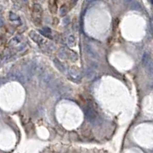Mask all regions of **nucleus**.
I'll use <instances>...</instances> for the list:
<instances>
[{"instance_id": "16", "label": "nucleus", "mask_w": 153, "mask_h": 153, "mask_svg": "<svg viewBox=\"0 0 153 153\" xmlns=\"http://www.w3.org/2000/svg\"><path fill=\"white\" fill-rule=\"evenodd\" d=\"M63 22H64V24H65V25H67V24H68V23L70 22V19H69V17H68L67 20L66 19V18H65V19H63Z\"/></svg>"}, {"instance_id": "7", "label": "nucleus", "mask_w": 153, "mask_h": 153, "mask_svg": "<svg viewBox=\"0 0 153 153\" xmlns=\"http://www.w3.org/2000/svg\"><path fill=\"white\" fill-rule=\"evenodd\" d=\"M12 77L14 78V79H15V80H19V81H20V82H22V83L25 82V77L23 75V74H22L19 71L13 72L12 74Z\"/></svg>"}, {"instance_id": "14", "label": "nucleus", "mask_w": 153, "mask_h": 153, "mask_svg": "<svg viewBox=\"0 0 153 153\" xmlns=\"http://www.w3.org/2000/svg\"><path fill=\"white\" fill-rule=\"evenodd\" d=\"M67 9H66L65 6H63L61 8V9H60V15L61 16H65L67 14Z\"/></svg>"}, {"instance_id": "9", "label": "nucleus", "mask_w": 153, "mask_h": 153, "mask_svg": "<svg viewBox=\"0 0 153 153\" xmlns=\"http://www.w3.org/2000/svg\"><path fill=\"white\" fill-rule=\"evenodd\" d=\"M54 65L55 67L60 70V71H61L62 73H65L66 71V67L58 59H54Z\"/></svg>"}, {"instance_id": "13", "label": "nucleus", "mask_w": 153, "mask_h": 153, "mask_svg": "<svg viewBox=\"0 0 153 153\" xmlns=\"http://www.w3.org/2000/svg\"><path fill=\"white\" fill-rule=\"evenodd\" d=\"M22 37L21 36H15V37H14L12 39V41H11V44H19V43H20L21 42H22Z\"/></svg>"}, {"instance_id": "5", "label": "nucleus", "mask_w": 153, "mask_h": 153, "mask_svg": "<svg viewBox=\"0 0 153 153\" xmlns=\"http://www.w3.org/2000/svg\"><path fill=\"white\" fill-rule=\"evenodd\" d=\"M142 65L146 67L151 68L152 61H151V57L149 53H147V52L144 53V54L142 55Z\"/></svg>"}, {"instance_id": "12", "label": "nucleus", "mask_w": 153, "mask_h": 153, "mask_svg": "<svg viewBox=\"0 0 153 153\" xmlns=\"http://www.w3.org/2000/svg\"><path fill=\"white\" fill-rule=\"evenodd\" d=\"M9 19H10V21H12V22H20V19H19V17L17 15H15V13H12V12H10V14H9Z\"/></svg>"}, {"instance_id": "17", "label": "nucleus", "mask_w": 153, "mask_h": 153, "mask_svg": "<svg viewBox=\"0 0 153 153\" xmlns=\"http://www.w3.org/2000/svg\"><path fill=\"white\" fill-rule=\"evenodd\" d=\"M91 1H93V0H87V2H91Z\"/></svg>"}, {"instance_id": "15", "label": "nucleus", "mask_w": 153, "mask_h": 153, "mask_svg": "<svg viewBox=\"0 0 153 153\" xmlns=\"http://www.w3.org/2000/svg\"><path fill=\"white\" fill-rule=\"evenodd\" d=\"M4 24H5V22H4L3 19L2 18H0V28H2L4 25Z\"/></svg>"}, {"instance_id": "3", "label": "nucleus", "mask_w": 153, "mask_h": 153, "mask_svg": "<svg viewBox=\"0 0 153 153\" xmlns=\"http://www.w3.org/2000/svg\"><path fill=\"white\" fill-rule=\"evenodd\" d=\"M67 75H68L69 78L71 80L74 81V82H78L81 79L80 72L77 69H76L74 67H70V68L68 69V70H67Z\"/></svg>"}, {"instance_id": "18", "label": "nucleus", "mask_w": 153, "mask_h": 153, "mask_svg": "<svg viewBox=\"0 0 153 153\" xmlns=\"http://www.w3.org/2000/svg\"><path fill=\"white\" fill-rule=\"evenodd\" d=\"M25 1H27V0H25Z\"/></svg>"}, {"instance_id": "6", "label": "nucleus", "mask_w": 153, "mask_h": 153, "mask_svg": "<svg viewBox=\"0 0 153 153\" xmlns=\"http://www.w3.org/2000/svg\"><path fill=\"white\" fill-rule=\"evenodd\" d=\"M85 48H86L85 50H86L87 54L90 58H98V54H97L96 51L90 45L87 44L86 47H85Z\"/></svg>"}, {"instance_id": "10", "label": "nucleus", "mask_w": 153, "mask_h": 153, "mask_svg": "<svg viewBox=\"0 0 153 153\" xmlns=\"http://www.w3.org/2000/svg\"><path fill=\"white\" fill-rule=\"evenodd\" d=\"M58 58H59L60 59H61V60L67 59V58L69 57L68 52L66 51L65 48H61V49L58 51Z\"/></svg>"}, {"instance_id": "11", "label": "nucleus", "mask_w": 153, "mask_h": 153, "mask_svg": "<svg viewBox=\"0 0 153 153\" xmlns=\"http://www.w3.org/2000/svg\"><path fill=\"white\" fill-rule=\"evenodd\" d=\"M76 43V38L74 35H70L67 38V45L70 47H73L75 46Z\"/></svg>"}, {"instance_id": "1", "label": "nucleus", "mask_w": 153, "mask_h": 153, "mask_svg": "<svg viewBox=\"0 0 153 153\" xmlns=\"http://www.w3.org/2000/svg\"><path fill=\"white\" fill-rule=\"evenodd\" d=\"M42 12L43 9L39 4H35L32 12V19L36 25H39L42 20Z\"/></svg>"}, {"instance_id": "2", "label": "nucleus", "mask_w": 153, "mask_h": 153, "mask_svg": "<svg viewBox=\"0 0 153 153\" xmlns=\"http://www.w3.org/2000/svg\"><path fill=\"white\" fill-rule=\"evenodd\" d=\"M85 116L86 119L90 123H94L98 120V115L96 112L90 107H87L85 109Z\"/></svg>"}, {"instance_id": "8", "label": "nucleus", "mask_w": 153, "mask_h": 153, "mask_svg": "<svg viewBox=\"0 0 153 153\" xmlns=\"http://www.w3.org/2000/svg\"><path fill=\"white\" fill-rule=\"evenodd\" d=\"M39 32L42 33V35L43 36H44V37H46V38H48L50 39L53 38V36H52V34H51V31L47 27H44L42 30H39Z\"/></svg>"}, {"instance_id": "4", "label": "nucleus", "mask_w": 153, "mask_h": 153, "mask_svg": "<svg viewBox=\"0 0 153 153\" xmlns=\"http://www.w3.org/2000/svg\"><path fill=\"white\" fill-rule=\"evenodd\" d=\"M29 36H30V38H31L35 43H37V44H42L44 42V38H43L38 33L35 32V31H30Z\"/></svg>"}]
</instances>
